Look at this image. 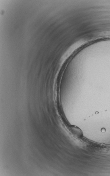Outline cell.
I'll use <instances>...</instances> for the list:
<instances>
[{"mask_svg":"<svg viewBox=\"0 0 110 176\" xmlns=\"http://www.w3.org/2000/svg\"><path fill=\"white\" fill-rule=\"evenodd\" d=\"M70 131L76 137L81 138L83 136V132L79 128L76 127H71L70 128Z\"/></svg>","mask_w":110,"mask_h":176,"instance_id":"obj_1","label":"cell"}]
</instances>
